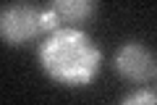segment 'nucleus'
<instances>
[{"mask_svg": "<svg viewBox=\"0 0 157 105\" xmlns=\"http://www.w3.org/2000/svg\"><path fill=\"white\" fill-rule=\"evenodd\" d=\"M39 63L45 74L66 87H84L97 76L102 53L81 29H58L39 45Z\"/></svg>", "mask_w": 157, "mask_h": 105, "instance_id": "1", "label": "nucleus"}, {"mask_svg": "<svg viewBox=\"0 0 157 105\" xmlns=\"http://www.w3.org/2000/svg\"><path fill=\"white\" fill-rule=\"evenodd\" d=\"M42 13H45V6H32V3L3 6V11H0V34H3V39L13 47L37 39L45 32Z\"/></svg>", "mask_w": 157, "mask_h": 105, "instance_id": "2", "label": "nucleus"}, {"mask_svg": "<svg viewBox=\"0 0 157 105\" xmlns=\"http://www.w3.org/2000/svg\"><path fill=\"white\" fill-rule=\"evenodd\" d=\"M121 105H157V92L152 89H136V92L126 95Z\"/></svg>", "mask_w": 157, "mask_h": 105, "instance_id": "5", "label": "nucleus"}, {"mask_svg": "<svg viewBox=\"0 0 157 105\" xmlns=\"http://www.w3.org/2000/svg\"><path fill=\"white\" fill-rule=\"evenodd\" d=\"M50 8L58 16L60 29H68V26L76 29V24H84L97 11V6L92 0H55V3H50Z\"/></svg>", "mask_w": 157, "mask_h": 105, "instance_id": "4", "label": "nucleus"}, {"mask_svg": "<svg viewBox=\"0 0 157 105\" xmlns=\"http://www.w3.org/2000/svg\"><path fill=\"white\" fill-rule=\"evenodd\" d=\"M115 68L118 74L128 82L144 84L155 76L157 66H155V55L144 47L141 42H126L123 47L115 53Z\"/></svg>", "mask_w": 157, "mask_h": 105, "instance_id": "3", "label": "nucleus"}]
</instances>
